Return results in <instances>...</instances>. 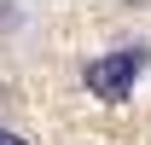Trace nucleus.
<instances>
[{
    "label": "nucleus",
    "instance_id": "1",
    "mask_svg": "<svg viewBox=\"0 0 151 145\" xmlns=\"http://www.w3.org/2000/svg\"><path fill=\"white\" fill-rule=\"evenodd\" d=\"M151 64V47H116V52H99L87 70H81V81H87V93L93 99H105V105H122L134 93V81H139V70Z\"/></svg>",
    "mask_w": 151,
    "mask_h": 145
},
{
    "label": "nucleus",
    "instance_id": "2",
    "mask_svg": "<svg viewBox=\"0 0 151 145\" xmlns=\"http://www.w3.org/2000/svg\"><path fill=\"white\" fill-rule=\"evenodd\" d=\"M0 145H29L23 134H12V128H0Z\"/></svg>",
    "mask_w": 151,
    "mask_h": 145
}]
</instances>
